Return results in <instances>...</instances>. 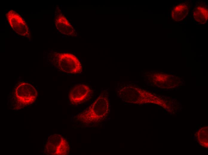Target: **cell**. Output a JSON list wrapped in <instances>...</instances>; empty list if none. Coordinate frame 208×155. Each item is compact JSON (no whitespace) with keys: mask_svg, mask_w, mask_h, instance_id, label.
Segmentation results:
<instances>
[{"mask_svg":"<svg viewBox=\"0 0 208 155\" xmlns=\"http://www.w3.org/2000/svg\"><path fill=\"white\" fill-rule=\"evenodd\" d=\"M110 104L107 92L100 94L92 104L78 115L84 123H92L104 120L109 113Z\"/></svg>","mask_w":208,"mask_h":155,"instance_id":"cell-1","label":"cell"},{"mask_svg":"<svg viewBox=\"0 0 208 155\" xmlns=\"http://www.w3.org/2000/svg\"><path fill=\"white\" fill-rule=\"evenodd\" d=\"M12 95V104L15 109H19L33 104L37 99L38 93L32 84L20 82L16 84Z\"/></svg>","mask_w":208,"mask_h":155,"instance_id":"cell-2","label":"cell"},{"mask_svg":"<svg viewBox=\"0 0 208 155\" xmlns=\"http://www.w3.org/2000/svg\"><path fill=\"white\" fill-rule=\"evenodd\" d=\"M49 54L51 64L59 71L70 74H77L81 72V63L74 54L56 52Z\"/></svg>","mask_w":208,"mask_h":155,"instance_id":"cell-3","label":"cell"},{"mask_svg":"<svg viewBox=\"0 0 208 155\" xmlns=\"http://www.w3.org/2000/svg\"><path fill=\"white\" fill-rule=\"evenodd\" d=\"M119 97L126 102L133 104L152 103L159 104V99L148 92L133 86H123L118 91Z\"/></svg>","mask_w":208,"mask_h":155,"instance_id":"cell-4","label":"cell"},{"mask_svg":"<svg viewBox=\"0 0 208 155\" xmlns=\"http://www.w3.org/2000/svg\"><path fill=\"white\" fill-rule=\"evenodd\" d=\"M45 151L48 155H67L70 151L67 140L59 134H54L48 138L45 145Z\"/></svg>","mask_w":208,"mask_h":155,"instance_id":"cell-5","label":"cell"},{"mask_svg":"<svg viewBox=\"0 0 208 155\" xmlns=\"http://www.w3.org/2000/svg\"><path fill=\"white\" fill-rule=\"evenodd\" d=\"M6 16L10 26L14 31L24 37H30L28 27L20 15L14 10H10L7 13Z\"/></svg>","mask_w":208,"mask_h":155,"instance_id":"cell-6","label":"cell"},{"mask_svg":"<svg viewBox=\"0 0 208 155\" xmlns=\"http://www.w3.org/2000/svg\"><path fill=\"white\" fill-rule=\"evenodd\" d=\"M91 91L89 86L85 84L81 83L75 85L69 93L70 103L75 105L83 102L89 95Z\"/></svg>","mask_w":208,"mask_h":155,"instance_id":"cell-7","label":"cell"},{"mask_svg":"<svg viewBox=\"0 0 208 155\" xmlns=\"http://www.w3.org/2000/svg\"><path fill=\"white\" fill-rule=\"evenodd\" d=\"M55 20L56 27L61 33L69 36L77 35L76 30L68 20L60 11L57 13Z\"/></svg>","mask_w":208,"mask_h":155,"instance_id":"cell-8","label":"cell"},{"mask_svg":"<svg viewBox=\"0 0 208 155\" xmlns=\"http://www.w3.org/2000/svg\"><path fill=\"white\" fill-rule=\"evenodd\" d=\"M191 6L188 1H181L174 6L171 12V17L175 21L183 20L187 16Z\"/></svg>","mask_w":208,"mask_h":155,"instance_id":"cell-9","label":"cell"},{"mask_svg":"<svg viewBox=\"0 0 208 155\" xmlns=\"http://www.w3.org/2000/svg\"><path fill=\"white\" fill-rule=\"evenodd\" d=\"M192 16L197 22L203 24L208 19V6L202 1L197 2L192 13Z\"/></svg>","mask_w":208,"mask_h":155,"instance_id":"cell-10","label":"cell"}]
</instances>
